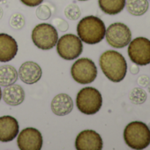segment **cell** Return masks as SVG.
Returning a JSON list of instances; mask_svg holds the SVG:
<instances>
[{"instance_id": "cell-32", "label": "cell", "mask_w": 150, "mask_h": 150, "mask_svg": "<svg viewBox=\"0 0 150 150\" xmlns=\"http://www.w3.org/2000/svg\"><path fill=\"white\" fill-rule=\"evenodd\" d=\"M149 1H150V0H149Z\"/></svg>"}, {"instance_id": "cell-31", "label": "cell", "mask_w": 150, "mask_h": 150, "mask_svg": "<svg viewBox=\"0 0 150 150\" xmlns=\"http://www.w3.org/2000/svg\"><path fill=\"white\" fill-rule=\"evenodd\" d=\"M79 1H88V0H79Z\"/></svg>"}, {"instance_id": "cell-4", "label": "cell", "mask_w": 150, "mask_h": 150, "mask_svg": "<svg viewBox=\"0 0 150 150\" xmlns=\"http://www.w3.org/2000/svg\"><path fill=\"white\" fill-rule=\"evenodd\" d=\"M76 105L81 113L86 115H94L102 108V95L99 90L92 87L81 88L77 94Z\"/></svg>"}, {"instance_id": "cell-14", "label": "cell", "mask_w": 150, "mask_h": 150, "mask_svg": "<svg viewBox=\"0 0 150 150\" xmlns=\"http://www.w3.org/2000/svg\"><path fill=\"white\" fill-rule=\"evenodd\" d=\"M18 52L16 40L5 33H0V62H9L13 60Z\"/></svg>"}, {"instance_id": "cell-25", "label": "cell", "mask_w": 150, "mask_h": 150, "mask_svg": "<svg viewBox=\"0 0 150 150\" xmlns=\"http://www.w3.org/2000/svg\"><path fill=\"white\" fill-rule=\"evenodd\" d=\"M20 1L26 6L36 7L43 2V0H20Z\"/></svg>"}, {"instance_id": "cell-8", "label": "cell", "mask_w": 150, "mask_h": 150, "mask_svg": "<svg viewBox=\"0 0 150 150\" xmlns=\"http://www.w3.org/2000/svg\"><path fill=\"white\" fill-rule=\"evenodd\" d=\"M128 56L133 64L146 65L150 64V40L146 37H136L128 44Z\"/></svg>"}, {"instance_id": "cell-5", "label": "cell", "mask_w": 150, "mask_h": 150, "mask_svg": "<svg viewBox=\"0 0 150 150\" xmlns=\"http://www.w3.org/2000/svg\"><path fill=\"white\" fill-rule=\"evenodd\" d=\"M57 40L58 33L57 29L49 23L38 24L32 31V41L40 50H51L56 46Z\"/></svg>"}, {"instance_id": "cell-12", "label": "cell", "mask_w": 150, "mask_h": 150, "mask_svg": "<svg viewBox=\"0 0 150 150\" xmlns=\"http://www.w3.org/2000/svg\"><path fill=\"white\" fill-rule=\"evenodd\" d=\"M42 68L38 64L33 61H27L23 63L18 71V75L22 82L32 85L40 81L42 78Z\"/></svg>"}, {"instance_id": "cell-23", "label": "cell", "mask_w": 150, "mask_h": 150, "mask_svg": "<svg viewBox=\"0 0 150 150\" xmlns=\"http://www.w3.org/2000/svg\"><path fill=\"white\" fill-rule=\"evenodd\" d=\"M36 16L41 21H46L49 20L51 16V10L47 6H38V8L36 10Z\"/></svg>"}, {"instance_id": "cell-10", "label": "cell", "mask_w": 150, "mask_h": 150, "mask_svg": "<svg viewBox=\"0 0 150 150\" xmlns=\"http://www.w3.org/2000/svg\"><path fill=\"white\" fill-rule=\"evenodd\" d=\"M17 144L21 150H40L43 144L42 135L36 128H25L19 133Z\"/></svg>"}, {"instance_id": "cell-30", "label": "cell", "mask_w": 150, "mask_h": 150, "mask_svg": "<svg viewBox=\"0 0 150 150\" xmlns=\"http://www.w3.org/2000/svg\"><path fill=\"white\" fill-rule=\"evenodd\" d=\"M147 87H148V88H147V89H148V91H149V93H150V84H149Z\"/></svg>"}, {"instance_id": "cell-21", "label": "cell", "mask_w": 150, "mask_h": 150, "mask_svg": "<svg viewBox=\"0 0 150 150\" xmlns=\"http://www.w3.org/2000/svg\"><path fill=\"white\" fill-rule=\"evenodd\" d=\"M64 15L67 19L71 20V21H76L78 20L81 15V12L80 7L75 5V4H71L69 6H67L64 9Z\"/></svg>"}, {"instance_id": "cell-7", "label": "cell", "mask_w": 150, "mask_h": 150, "mask_svg": "<svg viewBox=\"0 0 150 150\" xmlns=\"http://www.w3.org/2000/svg\"><path fill=\"white\" fill-rule=\"evenodd\" d=\"M56 45L57 54L64 60L76 59L83 51L82 41L73 34H66L61 36Z\"/></svg>"}, {"instance_id": "cell-13", "label": "cell", "mask_w": 150, "mask_h": 150, "mask_svg": "<svg viewBox=\"0 0 150 150\" xmlns=\"http://www.w3.org/2000/svg\"><path fill=\"white\" fill-rule=\"evenodd\" d=\"M19 123L12 116L0 117V141L9 142L13 140L19 134Z\"/></svg>"}, {"instance_id": "cell-19", "label": "cell", "mask_w": 150, "mask_h": 150, "mask_svg": "<svg viewBox=\"0 0 150 150\" xmlns=\"http://www.w3.org/2000/svg\"><path fill=\"white\" fill-rule=\"evenodd\" d=\"M125 7L130 14L142 16L148 11L149 2L148 0H126Z\"/></svg>"}, {"instance_id": "cell-2", "label": "cell", "mask_w": 150, "mask_h": 150, "mask_svg": "<svg viewBox=\"0 0 150 150\" xmlns=\"http://www.w3.org/2000/svg\"><path fill=\"white\" fill-rule=\"evenodd\" d=\"M106 28L104 22L96 16L82 18L77 25V34L80 39L87 44H96L105 37Z\"/></svg>"}, {"instance_id": "cell-24", "label": "cell", "mask_w": 150, "mask_h": 150, "mask_svg": "<svg viewBox=\"0 0 150 150\" xmlns=\"http://www.w3.org/2000/svg\"><path fill=\"white\" fill-rule=\"evenodd\" d=\"M53 25H55L60 31H66L68 29V24L62 19H55L53 21Z\"/></svg>"}, {"instance_id": "cell-1", "label": "cell", "mask_w": 150, "mask_h": 150, "mask_svg": "<svg viewBox=\"0 0 150 150\" xmlns=\"http://www.w3.org/2000/svg\"><path fill=\"white\" fill-rule=\"evenodd\" d=\"M100 67L105 76L112 82L122 81L127 72V63L124 56L116 50H107L99 58Z\"/></svg>"}, {"instance_id": "cell-3", "label": "cell", "mask_w": 150, "mask_h": 150, "mask_svg": "<svg viewBox=\"0 0 150 150\" xmlns=\"http://www.w3.org/2000/svg\"><path fill=\"white\" fill-rule=\"evenodd\" d=\"M124 139L132 149H144L150 144V129L140 121L129 123L124 130Z\"/></svg>"}, {"instance_id": "cell-9", "label": "cell", "mask_w": 150, "mask_h": 150, "mask_svg": "<svg viewBox=\"0 0 150 150\" xmlns=\"http://www.w3.org/2000/svg\"><path fill=\"white\" fill-rule=\"evenodd\" d=\"M105 37L109 45L115 49H122L130 43L132 32L125 24L115 22L110 24L106 29Z\"/></svg>"}, {"instance_id": "cell-22", "label": "cell", "mask_w": 150, "mask_h": 150, "mask_svg": "<svg viewBox=\"0 0 150 150\" xmlns=\"http://www.w3.org/2000/svg\"><path fill=\"white\" fill-rule=\"evenodd\" d=\"M25 18L21 13H13L10 19V25L14 29H21L25 26Z\"/></svg>"}, {"instance_id": "cell-29", "label": "cell", "mask_w": 150, "mask_h": 150, "mask_svg": "<svg viewBox=\"0 0 150 150\" xmlns=\"http://www.w3.org/2000/svg\"><path fill=\"white\" fill-rule=\"evenodd\" d=\"M2 98V91H1V88H0V101H1Z\"/></svg>"}, {"instance_id": "cell-15", "label": "cell", "mask_w": 150, "mask_h": 150, "mask_svg": "<svg viewBox=\"0 0 150 150\" xmlns=\"http://www.w3.org/2000/svg\"><path fill=\"white\" fill-rule=\"evenodd\" d=\"M50 107L55 115L65 116L70 114L73 110V102L71 97L67 94H59L53 98Z\"/></svg>"}, {"instance_id": "cell-11", "label": "cell", "mask_w": 150, "mask_h": 150, "mask_svg": "<svg viewBox=\"0 0 150 150\" xmlns=\"http://www.w3.org/2000/svg\"><path fill=\"white\" fill-rule=\"evenodd\" d=\"M103 141L101 135L94 130L81 132L75 139V147L78 150H101Z\"/></svg>"}, {"instance_id": "cell-26", "label": "cell", "mask_w": 150, "mask_h": 150, "mask_svg": "<svg viewBox=\"0 0 150 150\" xmlns=\"http://www.w3.org/2000/svg\"><path fill=\"white\" fill-rule=\"evenodd\" d=\"M138 84L141 87H147L150 84V78L147 75H141L138 78Z\"/></svg>"}, {"instance_id": "cell-18", "label": "cell", "mask_w": 150, "mask_h": 150, "mask_svg": "<svg viewBox=\"0 0 150 150\" xmlns=\"http://www.w3.org/2000/svg\"><path fill=\"white\" fill-rule=\"evenodd\" d=\"M19 78L18 71L13 65L0 66V86L8 87L14 84Z\"/></svg>"}, {"instance_id": "cell-6", "label": "cell", "mask_w": 150, "mask_h": 150, "mask_svg": "<svg viewBox=\"0 0 150 150\" xmlns=\"http://www.w3.org/2000/svg\"><path fill=\"white\" fill-rule=\"evenodd\" d=\"M72 79L80 84L92 83L97 77V68L94 61L88 57L79 58L71 68Z\"/></svg>"}, {"instance_id": "cell-20", "label": "cell", "mask_w": 150, "mask_h": 150, "mask_svg": "<svg viewBox=\"0 0 150 150\" xmlns=\"http://www.w3.org/2000/svg\"><path fill=\"white\" fill-rule=\"evenodd\" d=\"M129 98L132 103L139 105V104L144 103L146 101L147 95H146V91L144 89H142L141 88H134L131 91Z\"/></svg>"}, {"instance_id": "cell-27", "label": "cell", "mask_w": 150, "mask_h": 150, "mask_svg": "<svg viewBox=\"0 0 150 150\" xmlns=\"http://www.w3.org/2000/svg\"><path fill=\"white\" fill-rule=\"evenodd\" d=\"M130 71H131V73H132V74H138L139 71V65L136 64H134L133 65H132V67L130 68Z\"/></svg>"}, {"instance_id": "cell-28", "label": "cell", "mask_w": 150, "mask_h": 150, "mask_svg": "<svg viewBox=\"0 0 150 150\" xmlns=\"http://www.w3.org/2000/svg\"><path fill=\"white\" fill-rule=\"evenodd\" d=\"M3 14H4L3 9L1 8V6H0V20H1V19H2V17H3Z\"/></svg>"}, {"instance_id": "cell-16", "label": "cell", "mask_w": 150, "mask_h": 150, "mask_svg": "<svg viewBox=\"0 0 150 150\" xmlns=\"http://www.w3.org/2000/svg\"><path fill=\"white\" fill-rule=\"evenodd\" d=\"M2 97L6 104L10 106H18L25 100V91L21 86L14 83L6 87L2 92Z\"/></svg>"}, {"instance_id": "cell-17", "label": "cell", "mask_w": 150, "mask_h": 150, "mask_svg": "<svg viewBox=\"0 0 150 150\" xmlns=\"http://www.w3.org/2000/svg\"><path fill=\"white\" fill-rule=\"evenodd\" d=\"M125 1L126 0H98V5L104 13L116 15L125 9Z\"/></svg>"}]
</instances>
